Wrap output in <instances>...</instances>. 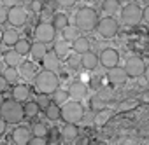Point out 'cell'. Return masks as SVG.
Wrapping results in <instances>:
<instances>
[{"label": "cell", "mask_w": 149, "mask_h": 145, "mask_svg": "<svg viewBox=\"0 0 149 145\" xmlns=\"http://www.w3.org/2000/svg\"><path fill=\"white\" fill-rule=\"evenodd\" d=\"M0 115L6 119V122L9 124H18L23 121L25 117V108H23V102L18 100H6L0 105Z\"/></svg>", "instance_id": "1"}, {"label": "cell", "mask_w": 149, "mask_h": 145, "mask_svg": "<svg viewBox=\"0 0 149 145\" xmlns=\"http://www.w3.org/2000/svg\"><path fill=\"white\" fill-rule=\"evenodd\" d=\"M33 81H35V88L40 93H46V95H54V91L60 88V81H58L56 74L51 70H46V68L37 72Z\"/></svg>", "instance_id": "2"}, {"label": "cell", "mask_w": 149, "mask_h": 145, "mask_svg": "<svg viewBox=\"0 0 149 145\" xmlns=\"http://www.w3.org/2000/svg\"><path fill=\"white\" fill-rule=\"evenodd\" d=\"M84 117V108L79 103V100H68L61 105V119L65 122H74L77 124Z\"/></svg>", "instance_id": "3"}, {"label": "cell", "mask_w": 149, "mask_h": 145, "mask_svg": "<svg viewBox=\"0 0 149 145\" xmlns=\"http://www.w3.org/2000/svg\"><path fill=\"white\" fill-rule=\"evenodd\" d=\"M98 19H97V12L91 7H81L76 12V26L83 32H91L93 28H97Z\"/></svg>", "instance_id": "4"}, {"label": "cell", "mask_w": 149, "mask_h": 145, "mask_svg": "<svg viewBox=\"0 0 149 145\" xmlns=\"http://www.w3.org/2000/svg\"><path fill=\"white\" fill-rule=\"evenodd\" d=\"M121 18H123V21H125L126 25L135 26V25H139V23L144 19V9H140L137 4H128V6L123 7Z\"/></svg>", "instance_id": "5"}, {"label": "cell", "mask_w": 149, "mask_h": 145, "mask_svg": "<svg viewBox=\"0 0 149 145\" xmlns=\"http://www.w3.org/2000/svg\"><path fill=\"white\" fill-rule=\"evenodd\" d=\"M97 30H98V33H100L104 39H112V37H116V35H118L119 26H118V21H116L114 18L107 16V18H104V19H100V21H98Z\"/></svg>", "instance_id": "6"}, {"label": "cell", "mask_w": 149, "mask_h": 145, "mask_svg": "<svg viewBox=\"0 0 149 145\" xmlns=\"http://www.w3.org/2000/svg\"><path fill=\"white\" fill-rule=\"evenodd\" d=\"M125 70H126L128 77L135 79V77L144 75V72H146V63H144L142 58H139V56H132V58L126 59V63H125Z\"/></svg>", "instance_id": "7"}, {"label": "cell", "mask_w": 149, "mask_h": 145, "mask_svg": "<svg viewBox=\"0 0 149 145\" xmlns=\"http://www.w3.org/2000/svg\"><path fill=\"white\" fill-rule=\"evenodd\" d=\"M35 39L37 40H40V42H53L54 40V37H56V28L53 26V23H40V25H37V28H35Z\"/></svg>", "instance_id": "8"}, {"label": "cell", "mask_w": 149, "mask_h": 145, "mask_svg": "<svg viewBox=\"0 0 149 145\" xmlns=\"http://www.w3.org/2000/svg\"><path fill=\"white\" fill-rule=\"evenodd\" d=\"M28 19V14L23 7L19 6H14V7H9L7 11V21L13 25V26H23Z\"/></svg>", "instance_id": "9"}, {"label": "cell", "mask_w": 149, "mask_h": 145, "mask_svg": "<svg viewBox=\"0 0 149 145\" xmlns=\"http://www.w3.org/2000/svg\"><path fill=\"white\" fill-rule=\"evenodd\" d=\"M98 58H100V65L104 68H112V66H116L119 63V52L116 49H112V47L102 49V52L98 54Z\"/></svg>", "instance_id": "10"}, {"label": "cell", "mask_w": 149, "mask_h": 145, "mask_svg": "<svg viewBox=\"0 0 149 145\" xmlns=\"http://www.w3.org/2000/svg\"><path fill=\"white\" fill-rule=\"evenodd\" d=\"M126 79H128V74H126V70H125V66L121 68V66H112V68H109L107 70V81L112 84V86H119V84H125L126 82Z\"/></svg>", "instance_id": "11"}, {"label": "cell", "mask_w": 149, "mask_h": 145, "mask_svg": "<svg viewBox=\"0 0 149 145\" xmlns=\"http://www.w3.org/2000/svg\"><path fill=\"white\" fill-rule=\"evenodd\" d=\"M40 61H42V66H44L46 70H51V72H56V70L61 66V58L56 54L54 49H53V51H47L46 56H44Z\"/></svg>", "instance_id": "12"}, {"label": "cell", "mask_w": 149, "mask_h": 145, "mask_svg": "<svg viewBox=\"0 0 149 145\" xmlns=\"http://www.w3.org/2000/svg\"><path fill=\"white\" fill-rule=\"evenodd\" d=\"M68 95H70L72 100H83V98H86V95H88V86H86L84 82H81V81H76V82L70 84Z\"/></svg>", "instance_id": "13"}, {"label": "cell", "mask_w": 149, "mask_h": 145, "mask_svg": "<svg viewBox=\"0 0 149 145\" xmlns=\"http://www.w3.org/2000/svg\"><path fill=\"white\" fill-rule=\"evenodd\" d=\"M98 65H100V58H98L97 54H93L91 51L81 54V66H83V68H86V70H95Z\"/></svg>", "instance_id": "14"}, {"label": "cell", "mask_w": 149, "mask_h": 145, "mask_svg": "<svg viewBox=\"0 0 149 145\" xmlns=\"http://www.w3.org/2000/svg\"><path fill=\"white\" fill-rule=\"evenodd\" d=\"M30 129L28 128H25V126H19V128H16L14 131H13V140H14V143H18V145H26L28 142H30Z\"/></svg>", "instance_id": "15"}, {"label": "cell", "mask_w": 149, "mask_h": 145, "mask_svg": "<svg viewBox=\"0 0 149 145\" xmlns=\"http://www.w3.org/2000/svg\"><path fill=\"white\" fill-rule=\"evenodd\" d=\"M90 47H91V42L88 37H77L72 42V49L76 51V54H84L90 51Z\"/></svg>", "instance_id": "16"}, {"label": "cell", "mask_w": 149, "mask_h": 145, "mask_svg": "<svg viewBox=\"0 0 149 145\" xmlns=\"http://www.w3.org/2000/svg\"><path fill=\"white\" fill-rule=\"evenodd\" d=\"M23 59V54H19L16 49H11V51H6L4 54V63L7 66H18Z\"/></svg>", "instance_id": "17"}, {"label": "cell", "mask_w": 149, "mask_h": 145, "mask_svg": "<svg viewBox=\"0 0 149 145\" xmlns=\"http://www.w3.org/2000/svg\"><path fill=\"white\" fill-rule=\"evenodd\" d=\"M46 52H47V46H46V42L37 40V42L32 44V51H30V54H32L33 59H42V58L46 56Z\"/></svg>", "instance_id": "18"}, {"label": "cell", "mask_w": 149, "mask_h": 145, "mask_svg": "<svg viewBox=\"0 0 149 145\" xmlns=\"http://www.w3.org/2000/svg\"><path fill=\"white\" fill-rule=\"evenodd\" d=\"M23 108H25V117H35L39 112H40V105L37 103V100H26L23 103Z\"/></svg>", "instance_id": "19"}, {"label": "cell", "mask_w": 149, "mask_h": 145, "mask_svg": "<svg viewBox=\"0 0 149 145\" xmlns=\"http://www.w3.org/2000/svg\"><path fill=\"white\" fill-rule=\"evenodd\" d=\"M61 135H63L65 140H76L77 135H79V129L74 122H67V126L61 128Z\"/></svg>", "instance_id": "20"}, {"label": "cell", "mask_w": 149, "mask_h": 145, "mask_svg": "<svg viewBox=\"0 0 149 145\" xmlns=\"http://www.w3.org/2000/svg\"><path fill=\"white\" fill-rule=\"evenodd\" d=\"M28 96H30V89H28L25 84H18V86L13 89V98L18 100V102H26Z\"/></svg>", "instance_id": "21"}, {"label": "cell", "mask_w": 149, "mask_h": 145, "mask_svg": "<svg viewBox=\"0 0 149 145\" xmlns=\"http://www.w3.org/2000/svg\"><path fill=\"white\" fill-rule=\"evenodd\" d=\"M46 117L49 119V121H58V119H61V107L54 102H51L49 103V107L46 108Z\"/></svg>", "instance_id": "22"}, {"label": "cell", "mask_w": 149, "mask_h": 145, "mask_svg": "<svg viewBox=\"0 0 149 145\" xmlns=\"http://www.w3.org/2000/svg\"><path fill=\"white\" fill-rule=\"evenodd\" d=\"M68 49H70V44H68V40H65L63 37H61L58 42H54V51H56V54H58L60 58H67V56H68Z\"/></svg>", "instance_id": "23"}, {"label": "cell", "mask_w": 149, "mask_h": 145, "mask_svg": "<svg viewBox=\"0 0 149 145\" xmlns=\"http://www.w3.org/2000/svg\"><path fill=\"white\" fill-rule=\"evenodd\" d=\"M53 26L56 28V30H63L65 26H68V18H67V14H63V12H56L54 16H53Z\"/></svg>", "instance_id": "24"}, {"label": "cell", "mask_w": 149, "mask_h": 145, "mask_svg": "<svg viewBox=\"0 0 149 145\" xmlns=\"http://www.w3.org/2000/svg\"><path fill=\"white\" fill-rule=\"evenodd\" d=\"M102 11L105 14H114L119 11V0H104L102 2Z\"/></svg>", "instance_id": "25"}, {"label": "cell", "mask_w": 149, "mask_h": 145, "mask_svg": "<svg viewBox=\"0 0 149 145\" xmlns=\"http://www.w3.org/2000/svg\"><path fill=\"white\" fill-rule=\"evenodd\" d=\"M18 40H19V35H18V32H14V30H6V32L2 33V42H4L6 46H14Z\"/></svg>", "instance_id": "26"}, {"label": "cell", "mask_w": 149, "mask_h": 145, "mask_svg": "<svg viewBox=\"0 0 149 145\" xmlns=\"http://www.w3.org/2000/svg\"><path fill=\"white\" fill-rule=\"evenodd\" d=\"M14 49H16L19 54L26 56V54H30V51H32V42H28L26 39H19V40L14 44Z\"/></svg>", "instance_id": "27"}, {"label": "cell", "mask_w": 149, "mask_h": 145, "mask_svg": "<svg viewBox=\"0 0 149 145\" xmlns=\"http://www.w3.org/2000/svg\"><path fill=\"white\" fill-rule=\"evenodd\" d=\"M35 70H37V66L33 63H21V75L25 79H33L37 75Z\"/></svg>", "instance_id": "28"}, {"label": "cell", "mask_w": 149, "mask_h": 145, "mask_svg": "<svg viewBox=\"0 0 149 145\" xmlns=\"http://www.w3.org/2000/svg\"><path fill=\"white\" fill-rule=\"evenodd\" d=\"M111 115H112V112L111 110H105V108H102V110H98L97 112V115H95V119H93V122L97 124V126H104L109 119H111Z\"/></svg>", "instance_id": "29"}, {"label": "cell", "mask_w": 149, "mask_h": 145, "mask_svg": "<svg viewBox=\"0 0 149 145\" xmlns=\"http://www.w3.org/2000/svg\"><path fill=\"white\" fill-rule=\"evenodd\" d=\"M77 26H65L63 30H61V33H63V39L65 40H68V42H74V40H76L77 39Z\"/></svg>", "instance_id": "30"}, {"label": "cell", "mask_w": 149, "mask_h": 145, "mask_svg": "<svg viewBox=\"0 0 149 145\" xmlns=\"http://www.w3.org/2000/svg\"><path fill=\"white\" fill-rule=\"evenodd\" d=\"M32 133H33V136H47L49 129L44 122H35V124H32Z\"/></svg>", "instance_id": "31"}, {"label": "cell", "mask_w": 149, "mask_h": 145, "mask_svg": "<svg viewBox=\"0 0 149 145\" xmlns=\"http://www.w3.org/2000/svg\"><path fill=\"white\" fill-rule=\"evenodd\" d=\"M4 77H6L9 82H14V81H18V77H19V72L16 70V66H7V68L4 70Z\"/></svg>", "instance_id": "32"}, {"label": "cell", "mask_w": 149, "mask_h": 145, "mask_svg": "<svg viewBox=\"0 0 149 145\" xmlns=\"http://www.w3.org/2000/svg\"><path fill=\"white\" fill-rule=\"evenodd\" d=\"M68 98H70V95H68V91H61L60 88L54 91V102L58 103V105H63L65 102H68Z\"/></svg>", "instance_id": "33"}, {"label": "cell", "mask_w": 149, "mask_h": 145, "mask_svg": "<svg viewBox=\"0 0 149 145\" xmlns=\"http://www.w3.org/2000/svg\"><path fill=\"white\" fill-rule=\"evenodd\" d=\"M137 105H139V102H135V100H125V102L119 103L118 110H119V112H128V110L137 108Z\"/></svg>", "instance_id": "34"}, {"label": "cell", "mask_w": 149, "mask_h": 145, "mask_svg": "<svg viewBox=\"0 0 149 145\" xmlns=\"http://www.w3.org/2000/svg\"><path fill=\"white\" fill-rule=\"evenodd\" d=\"M37 103L40 105V108H47L49 107V103H51V98H49V95H46V93H42L40 96H37Z\"/></svg>", "instance_id": "35"}, {"label": "cell", "mask_w": 149, "mask_h": 145, "mask_svg": "<svg viewBox=\"0 0 149 145\" xmlns=\"http://www.w3.org/2000/svg\"><path fill=\"white\" fill-rule=\"evenodd\" d=\"M67 63H68L70 68L77 70V66L81 65V59H77V56H67Z\"/></svg>", "instance_id": "36"}, {"label": "cell", "mask_w": 149, "mask_h": 145, "mask_svg": "<svg viewBox=\"0 0 149 145\" xmlns=\"http://www.w3.org/2000/svg\"><path fill=\"white\" fill-rule=\"evenodd\" d=\"M46 143H47L46 136H33V138H30V142H28V145H46Z\"/></svg>", "instance_id": "37"}, {"label": "cell", "mask_w": 149, "mask_h": 145, "mask_svg": "<svg viewBox=\"0 0 149 145\" xmlns=\"http://www.w3.org/2000/svg\"><path fill=\"white\" fill-rule=\"evenodd\" d=\"M6 21H7V7L0 4V25H4Z\"/></svg>", "instance_id": "38"}, {"label": "cell", "mask_w": 149, "mask_h": 145, "mask_svg": "<svg viewBox=\"0 0 149 145\" xmlns=\"http://www.w3.org/2000/svg\"><path fill=\"white\" fill-rule=\"evenodd\" d=\"M91 108L98 112V110H102V108H105V105H104V103H102V102H100L98 98H93V100H91Z\"/></svg>", "instance_id": "39"}, {"label": "cell", "mask_w": 149, "mask_h": 145, "mask_svg": "<svg viewBox=\"0 0 149 145\" xmlns=\"http://www.w3.org/2000/svg\"><path fill=\"white\" fill-rule=\"evenodd\" d=\"M7 86H9V81L4 77V74L0 75V93H4V91H7Z\"/></svg>", "instance_id": "40"}, {"label": "cell", "mask_w": 149, "mask_h": 145, "mask_svg": "<svg viewBox=\"0 0 149 145\" xmlns=\"http://www.w3.org/2000/svg\"><path fill=\"white\" fill-rule=\"evenodd\" d=\"M32 11H33V12H40V11H42L40 0H32Z\"/></svg>", "instance_id": "41"}, {"label": "cell", "mask_w": 149, "mask_h": 145, "mask_svg": "<svg viewBox=\"0 0 149 145\" xmlns=\"http://www.w3.org/2000/svg\"><path fill=\"white\" fill-rule=\"evenodd\" d=\"M56 2H58L60 6H63V7H72L74 4L77 2V0H56Z\"/></svg>", "instance_id": "42"}, {"label": "cell", "mask_w": 149, "mask_h": 145, "mask_svg": "<svg viewBox=\"0 0 149 145\" xmlns=\"http://www.w3.org/2000/svg\"><path fill=\"white\" fill-rule=\"evenodd\" d=\"M6 124H7V122H6V119L0 115V135H4V133H6Z\"/></svg>", "instance_id": "43"}, {"label": "cell", "mask_w": 149, "mask_h": 145, "mask_svg": "<svg viewBox=\"0 0 149 145\" xmlns=\"http://www.w3.org/2000/svg\"><path fill=\"white\" fill-rule=\"evenodd\" d=\"M2 4H4L6 7H14V6H16V0H2Z\"/></svg>", "instance_id": "44"}, {"label": "cell", "mask_w": 149, "mask_h": 145, "mask_svg": "<svg viewBox=\"0 0 149 145\" xmlns=\"http://www.w3.org/2000/svg\"><path fill=\"white\" fill-rule=\"evenodd\" d=\"M144 79H146V82L149 84V65L146 66V72H144Z\"/></svg>", "instance_id": "45"}, {"label": "cell", "mask_w": 149, "mask_h": 145, "mask_svg": "<svg viewBox=\"0 0 149 145\" xmlns=\"http://www.w3.org/2000/svg\"><path fill=\"white\" fill-rule=\"evenodd\" d=\"M142 102H146V103H149V89L142 95Z\"/></svg>", "instance_id": "46"}, {"label": "cell", "mask_w": 149, "mask_h": 145, "mask_svg": "<svg viewBox=\"0 0 149 145\" xmlns=\"http://www.w3.org/2000/svg\"><path fill=\"white\" fill-rule=\"evenodd\" d=\"M144 19H146V21L149 23V6H147V7L144 9Z\"/></svg>", "instance_id": "47"}, {"label": "cell", "mask_w": 149, "mask_h": 145, "mask_svg": "<svg viewBox=\"0 0 149 145\" xmlns=\"http://www.w3.org/2000/svg\"><path fill=\"white\" fill-rule=\"evenodd\" d=\"M4 74V65H2V61H0V75Z\"/></svg>", "instance_id": "48"}, {"label": "cell", "mask_w": 149, "mask_h": 145, "mask_svg": "<svg viewBox=\"0 0 149 145\" xmlns=\"http://www.w3.org/2000/svg\"><path fill=\"white\" fill-rule=\"evenodd\" d=\"M4 102H6V100H4V96H2V93H0V105H2Z\"/></svg>", "instance_id": "49"}]
</instances>
